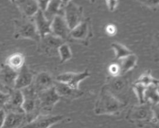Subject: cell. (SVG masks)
Masks as SVG:
<instances>
[{
    "label": "cell",
    "instance_id": "obj_1",
    "mask_svg": "<svg viewBox=\"0 0 159 128\" xmlns=\"http://www.w3.org/2000/svg\"><path fill=\"white\" fill-rule=\"evenodd\" d=\"M125 103L120 101L106 87L104 86L96 101L94 112L96 114H116L125 107Z\"/></svg>",
    "mask_w": 159,
    "mask_h": 128
},
{
    "label": "cell",
    "instance_id": "obj_2",
    "mask_svg": "<svg viewBox=\"0 0 159 128\" xmlns=\"http://www.w3.org/2000/svg\"><path fill=\"white\" fill-rule=\"evenodd\" d=\"M24 101L22 109L25 116V124L34 119L40 114V107L37 93L32 85L21 90Z\"/></svg>",
    "mask_w": 159,
    "mask_h": 128
},
{
    "label": "cell",
    "instance_id": "obj_3",
    "mask_svg": "<svg viewBox=\"0 0 159 128\" xmlns=\"http://www.w3.org/2000/svg\"><path fill=\"white\" fill-rule=\"evenodd\" d=\"M14 36L16 39L24 38L29 39L37 42L40 41V37L32 18L23 17L22 19H14Z\"/></svg>",
    "mask_w": 159,
    "mask_h": 128
},
{
    "label": "cell",
    "instance_id": "obj_4",
    "mask_svg": "<svg viewBox=\"0 0 159 128\" xmlns=\"http://www.w3.org/2000/svg\"><path fill=\"white\" fill-rule=\"evenodd\" d=\"M63 17L71 30L83 20V8L72 1H66L63 7Z\"/></svg>",
    "mask_w": 159,
    "mask_h": 128
},
{
    "label": "cell",
    "instance_id": "obj_5",
    "mask_svg": "<svg viewBox=\"0 0 159 128\" xmlns=\"http://www.w3.org/2000/svg\"><path fill=\"white\" fill-rule=\"evenodd\" d=\"M65 41L52 34H48L40 38L39 42V51L48 56L58 55V48Z\"/></svg>",
    "mask_w": 159,
    "mask_h": 128
},
{
    "label": "cell",
    "instance_id": "obj_6",
    "mask_svg": "<svg viewBox=\"0 0 159 128\" xmlns=\"http://www.w3.org/2000/svg\"><path fill=\"white\" fill-rule=\"evenodd\" d=\"M93 36L91 22L89 18L83 19L78 26L70 30L69 39L79 41L84 44L88 42Z\"/></svg>",
    "mask_w": 159,
    "mask_h": 128
},
{
    "label": "cell",
    "instance_id": "obj_7",
    "mask_svg": "<svg viewBox=\"0 0 159 128\" xmlns=\"http://www.w3.org/2000/svg\"><path fill=\"white\" fill-rule=\"evenodd\" d=\"M63 118L61 115L39 114L30 122L25 124L20 128H49L61 121Z\"/></svg>",
    "mask_w": 159,
    "mask_h": 128
},
{
    "label": "cell",
    "instance_id": "obj_8",
    "mask_svg": "<svg viewBox=\"0 0 159 128\" xmlns=\"http://www.w3.org/2000/svg\"><path fill=\"white\" fill-rule=\"evenodd\" d=\"M38 98L40 111H50L55 105L60 100V97L57 94L54 86L39 92Z\"/></svg>",
    "mask_w": 159,
    "mask_h": 128
},
{
    "label": "cell",
    "instance_id": "obj_9",
    "mask_svg": "<svg viewBox=\"0 0 159 128\" xmlns=\"http://www.w3.org/2000/svg\"><path fill=\"white\" fill-rule=\"evenodd\" d=\"M90 76V72L88 70H85L80 73L65 72L58 75L56 77V81L64 83L71 88L79 89V83Z\"/></svg>",
    "mask_w": 159,
    "mask_h": 128
},
{
    "label": "cell",
    "instance_id": "obj_10",
    "mask_svg": "<svg viewBox=\"0 0 159 128\" xmlns=\"http://www.w3.org/2000/svg\"><path fill=\"white\" fill-rule=\"evenodd\" d=\"M51 34L63 40L69 39L70 30L63 16H56L52 19L50 25Z\"/></svg>",
    "mask_w": 159,
    "mask_h": 128
},
{
    "label": "cell",
    "instance_id": "obj_11",
    "mask_svg": "<svg viewBox=\"0 0 159 128\" xmlns=\"http://www.w3.org/2000/svg\"><path fill=\"white\" fill-rule=\"evenodd\" d=\"M8 92L9 94V97L3 109L5 112L13 111L24 112L22 109L24 96L21 90L13 89L8 91Z\"/></svg>",
    "mask_w": 159,
    "mask_h": 128
},
{
    "label": "cell",
    "instance_id": "obj_12",
    "mask_svg": "<svg viewBox=\"0 0 159 128\" xmlns=\"http://www.w3.org/2000/svg\"><path fill=\"white\" fill-rule=\"evenodd\" d=\"M128 117L130 120L143 121L150 118L154 119L155 115L148 104H142L134 106L129 112Z\"/></svg>",
    "mask_w": 159,
    "mask_h": 128
},
{
    "label": "cell",
    "instance_id": "obj_13",
    "mask_svg": "<svg viewBox=\"0 0 159 128\" xmlns=\"http://www.w3.org/2000/svg\"><path fill=\"white\" fill-rule=\"evenodd\" d=\"M17 72L4 63L1 64L0 66V83L7 91L14 89L15 82L17 76Z\"/></svg>",
    "mask_w": 159,
    "mask_h": 128
},
{
    "label": "cell",
    "instance_id": "obj_14",
    "mask_svg": "<svg viewBox=\"0 0 159 128\" xmlns=\"http://www.w3.org/2000/svg\"><path fill=\"white\" fill-rule=\"evenodd\" d=\"M53 84L54 81L51 75L47 72L42 71L34 77L31 85L34 91L39 94L43 91L53 87Z\"/></svg>",
    "mask_w": 159,
    "mask_h": 128
},
{
    "label": "cell",
    "instance_id": "obj_15",
    "mask_svg": "<svg viewBox=\"0 0 159 128\" xmlns=\"http://www.w3.org/2000/svg\"><path fill=\"white\" fill-rule=\"evenodd\" d=\"M53 86L60 99L73 100L81 97L83 94L82 91L80 89L71 88L69 86L58 81H54Z\"/></svg>",
    "mask_w": 159,
    "mask_h": 128
},
{
    "label": "cell",
    "instance_id": "obj_16",
    "mask_svg": "<svg viewBox=\"0 0 159 128\" xmlns=\"http://www.w3.org/2000/svg\"><path fill=\"white\" fill-rule=\"evenodd\" d=\"M34 74L25 64L17 72L14 89L22 90L30 86L34 80Z\"/></svg>",
    "mask_w": 159,
    "mask_h": 128
},
{
    "label": "cell",
    "instance_id": "obj_17",
    "mask_svg": "<svg viewBox=\"0 0 159 128\" xmlns=\"http://www.w3.org/2000/svg\"><path fill=\"white\" fill-rule=\"evenodd\" d=\"M25 124V116L24 112L9 111L6 112L2 128H20Z\"/></svg>",
    "mask_w": 159,
    "mask_h": 128
},
{
    "label": "cell",
    "instance_id": "obj_18",
    "mask_svg": "<svg viewBox=\"0 0 159 128\" xmlns=\"http://www.w3.org/2000/svg\"><path fill=\"white\" fill-rule=\"evenodd\" d=\"M22 13L24 17L32 18L39 10L37 1H12Z\"/></svg>",
    "mask_w": 159,
    "mask_h": 128
},
{
    "label": "cell",
    "instance_id": "obj_19",
    "mask_svg": "<svg viewBox=\"0 0 159 128\" xmlns=\"http://www.w3.org/2000/svg\"><path fill=\"white\" fill-rule=\"evenodd\" d=\"M32 19L40 38L44 37L47 34H51L50 25L52 21H48L45 18L42 11L39 10Z\"/></svg>",
    "mask_w": 159,
    "mask_h": 128
},
{
    "label": "cell",
    "instance_id": "obj_20",
    "mask_svg": "<svg viewBox=\"0 0 159 128\" xmlns=\"http://www.w3.org/2000/svg\"><path fill=\"white\" fill-rule=\"evenodd\" d=\"M127 79L122 75L117 76H110L106 87L114 94L122 92L127 86Z\"/></svg>",
    "mask_w": 159,
    "mask_h": 128
},
{
    "label": "cell",
    "instance_id": "obj_21",
    "mask_svg": "<svg viewBox=\"0 0 159 128\" xmlns=\"http://www.w3.org/2000/svg\"><path fill=\"white\" fill-rule=\"evenodd\" d=\"M65 3L63 1H50L45 11L43 12L45 18L52 21L56 16H63V7Z\"/></svg>",
    "mask_w": 159,
    "mask_h": 128
},
{
    "label": "cell",
    "instance_id": "obj_22",
    "mask_svg": "<svg viewBox=\"0 0 159 128\" xmlns=\"http://www.w3.org/2000/svg\"><path fill=\"white\" fill-rule=\"evenodd\" d=\"M4 64L12 70L19 72L25 64V56L20 52L13 53L6 58Z\"/></svg>",
    "mask_w": 159,
    "mask_h": 128
},
{
    "label": "cell",
    "instance_id": "obj_23",
    "mask_svg": "<svg viewBox=\"0 0 159 128\" xmlns=\"http://www.w3.org/2000/svg\"><path fill=\"white\" fill-rule=\"evenodd\" d=\"M119 61H120V62L119 64L118 63V64L120 69V75H122L135 66L137 57L132 53V54H130Z\"/></svg>",
    "mask_w": 159,
    "mask_h": 128
},
{
    "label": "cell",
    "instance_id": "obj_24",
    "mask_svg": "<svg viewBox=\"0 0 159 128\" xmlns=\"http://www.w3.org/2000/svg\"><path fill=\"white\" fill-rule=\"evenodd\" d=\"M111 47L114 49L115 52L116 60H120L132 54V52L130 51L126 46L118 42L112 43Z\"/></svg>",
    "mask_w": 159,
    "mask_h": 128
},
{
    "label": "cell",
    "instance_id": "obj_25",
    "mask_svg": "<svg viewBox=\"0 0 159 128\" xmlns=\"http://www.w3.org/2000/svg\"><path fill=\"white\" fill-rule=\"evenodd\" d=\"M144 99L150 101L153 104H157L158 101V87L156 85H150L146 87L144 92Z\"/></svg>",
    "mask_w": 159,
    "mask_h": 128
},
{
    "label": "cell",
    "instance_id": "obj_26",
    "mask_svg": "<svg viewBox=\"0 0 159 128\" xmlns=\"http://www.w3.org/2000/svg\"><path fill=\"white\" fill-rule=\"evenodd\" d=\"M58 55L60 57L61 63H63L70 59L72 57V52L71 49L68 44L64 42L58 48Z\"/></svg>",
    "mask_w": 159,
    "mask_h": 128
},
{
    "label": "cell",
    "instance_id": "obj_27",
    "mask_svg": "<svg viewBox=\"0 0 159 128\" xmlns=\"http://www.w3.org/2000/svg\"><path fill=\"white\" fill-rule=\"evenodd\" d=\"M135 83L137 84H140L145 87H148L150 85H156L158 84V81L152 77V76H150L148 73L144 74L142 76H141L137 81Z\"/></svg>",
    "mask_w": 159,
    "mask_h": 128
},
{
    "label": "cell",
    "instance_id": "obj_28",
    "mask_svg": "<svg viewBox=\"0 0 159 128\" xmlns=\"http://www.w3.org/2000/svg\"><path fill=\"white\" fill-rule=\"evenodd\" d=\"M147 87L140 84H137L135 83L133 86V89L134 91L135 92L139 101H140L139 103L140 104H144L145 101L144 99V92H145V90L146 89Z\"/></svg>",
    "mask_w": 159,
    "mask_h": 128
},
{
    "label": "cell",
    "instance_id": "obj_29",
    "mask_svg": "<svg viewBox=\"0 0 159 128\" xmlns=\"http://www.w3.org/2000/svg\"><path fill=\"white\" fill-rule=\"evenodd\" d=\"M108 71L111 76L114 77L120 75V69L118 63H112L109 65Z\"/></svg>",
    "mask_w": 159,
    "mask_h": 128
},
{
    "label": "cell",
    "instance_id": "obj_30",
    "mask_svg": "<svg viewBox=\"0 0 159 128\" xmlns=\"http://www.w3.org/2000/svg\"><path fill=\"white\" fill-rule=\"evenodd\" d=\"M9 97V92H3L0 91V109H4Z\"/></svg>",
    "mask_w": 159,
    "mask_h": 128
},
{
    "label": "cell",
    "instance_id": "obj_31",
    "mask_svg": "<svg viewBox=\"0 0 159 128\" xmlns=\"http://www.w3.org/2000/svg\"><path fill=\"white\" fill-rule=\"evenodd\" d=\"M117 29L114 25L113 24H108L106 27V32L109 36H114L116 33Z\"/></svg>",
    "mask_w": 159,
    "mask_h": 128
},
{
    "label": "cell",
    "instance_id": "obj_32",
    "mask_svg": "<svg viewBox=\"0 0 159 128\" xmlns=\"http://www.w3.org/2000/svg\"><path fill=\"white\" fill-rule=\"evenodd\" d=\"M50 1H37L39 9L43 12L45 11Z\"/></svg>",
    "mask_w": 159,
    "mask_h": 128
},
{
    "label": "cell",
    "instance_id": "obj_33",
    "mask_svg": "<svg viewBox=\"0 0 159 128\" xmlns=\"http://www.w3.org/2000/svg\"><path fill=\"white\" fill-rule=\"evenodd\" d=\"M106 4L108 9L111 11H114L118 4L117 1H106Z\"/></svg>",
    "mask_w": 159,
    "mask_h": 128
},
{
    "label": "cell",
    "instance_id": "obj_34",
    "mask_svg": "<svg viewBox=\"0 0 159 128\" xmlns=\"http://www.w3.org/2000/svg\"><path fill=\"white\" fill-rule=\"evenodd\" d=\"M6 116V112L5 111L2 109H0V128L2 127L4 121V118Z\"/></svg>",
    "mask_w": 159,
    "mask_h": 128
}]
</instances>
